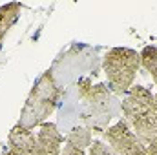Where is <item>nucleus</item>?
<instances>
[{"label":"nucleus","mask_w":157,"mask_h":155,"mask_svg":"<svg viewBox=\"0 0 157 155\" xmlns=\"http://www.w3.org/2000/svg\"><path fill=\"white\" fill-rule=\"evenodd\" d=\"M139 55H141V66L152 75V80L157 86V46H146Z\"/></svg>","instance_id":"11"},{"label":"nucleus","mask_w":157,"mask_h":155,"mask_svg":"<svg viewBox=\"0 0 157 155\" xmlns=\"http://www.w3.org/2000/svg\"><path fill=\"white\" fill-rule=\"evenodd\" d=\"M102 137L104 142L119 155H148L146 146L141 142V139L133 133V130L128 126L124 119L117 120L113 126H108Z\"/></svg>","instance_id":"5"},{"label":"nucleus","mask_w":157,"mask_h":155,"mask_svg":"<svg viewBox=\"0 0 157 155\" xmlns=\"http://www.w3.org/2000/svg\"><path fill=\"white\" fill-rule=\"evenodd\" d=\"M137 137L146 146V153L157 155V93H154V104H152V112L148 115V120H146L144 128L137 133Z\"/></svg>","instance_id":"8"},{"label":"nucleus","mask_w":157,"mask_h":155,"mask_svg":"<svg viewBox=\"0 0 157 155\" xmlns=\"http://www.w3.org/2000/svg\"><path fill=\"white\" fill-rule=\"evenodd\" d=\"M141 68V55L130 47H112L102 57V71L113 95H126Z\"/></svg>","instance_id":"3"},{"label":"nucleus","mask_w":157,"mask_h":155,"mask_svg":"<svg viewBox=\"0 0 157 155\" xmlns=\"http://www.w3.org/2000/svg\"><path fill=\"white\" fill-rule=\"evenodd\" d=\"M64 141L68 144H73V146H77V148L86 152L91 146V142H93V133L88 128H84V126H73V128H70L66 131V139Z\"/></svg>","instance_id":"10"},{"label":"nucleus","mask_w":157,"mask_h":155,"mask_svg":"<svg viewBox=\"0 0 157 155\" xmlns=\"http://www.w3.org/2000/svg\"><path fill=\"white\" fill-rule=\"evenodd\" d=\"M37 137L31 130L15 124L7 135V146L2 155H35Z\"/></svg>","instance_id":"6"},{"label":"nucleus","mask_w":157,"mask_h":155,"mask_svg":"<svg viewBox=\"0 0 157 155\" xmlns=\"http://www.w3.org/2000/svg\"><path fill=\"white\" fill-rule=\"evenodd\" d=\"M60 155H88L84 150H80L77 146H73V144H68L66 142V146H64V150H62V153Z\"/></svg>","instance_id":"13"},{"label":"nucleus","mask_w":157,"mask_h":155,"mask_svg":"<svg viewBox=\"0 0 157 155\" xmlns=\"http://www.w3.org/2000/svg\"><path fill=\"white\" fill-rule=\"evenodd\" d=\"M152 104H154V93L141 84L132 86L124 100L121 102V113L135 135L144 128L148 115L152 112Z\"/></svg>","instance_id":"4"},{"label":"nucleus","mask_w":157,"mask_h":155,"mask_svg":"<svg viewBox=\"0 0 157 155\" xmlns=\"http://www.w3.org/2000/svg\"><path fill=\"white\" fill-rule=\"evenodd\" d=\"M62 142H64V135L59 131V126L55 122H44L40 124V130L37 133L35 155H60Z\"/></svg>","instance_id":"7"},{"label":"nucleus","mask_w":157,"mask_h":155,"mask_svg":"<svg viewBox=\"0 0 157 155\" xmlns=\"http://www.w3.org/2000/svg\"><path fill=\"white\" fill-rule=\"evenodd\" d=\"M20 9H22L20 4H6L0 7V49H2V42L6 39V35L9 33L13 24L18 20Z\"/></svg>","instance_id":"9"},{"label":"nucleus","mask_w":157,"mask_h":155,"mask_svg":"<svg viewBox=\"0 0 157 155\" xmlns=\"http://www.w3.org/2000/svg\"><path fill=\"white\" fill-rule=\"evenodd\" d=\"M88 155H119L115 150H112L104 141H93L88 148Z\"/></svg>","instance_id":"12"},{"label":"nucleus","mask_w":157,"mask_h":155,"mask_svg":"<svg viewBox=\"0 0 157 155\" xmlns=\"http://www.w3.org/2000/svg\"><path fill=\"white\" fill-rule=\"evenodd\" d=\"M119 115L121 102L117 95L106 84H93L90 77H80L64 91L59 124H66L68 130L70 119H73V126H84L91 133H104L108 124Z\"/></svg>","instance_id":"1"},{"label":"nucleus","mask_w":157,"mask_h":155,"mask_svg":"<svg viewBox=\"0 0 157 155\" xmlns=\"http://www.w3.org/2000/svg\"><path fill=\"white\" fill-rule=\"evenodd\" d=\"M64 91L66 89L59 84L51 68L46 70L33 84V88L26 99V104L20 112L18 124L28 130H33L35 126L44 124L46 119L57 110L60 99L64 97Z\"/></svg>","instance_id":"2"}]
</instances>
